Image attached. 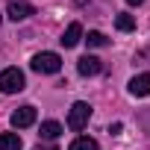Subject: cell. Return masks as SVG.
I'll list each match as a JSON object with an SVG mask.
<instances>
[{
	"label": "cell",
	"instance_id": "6da1fadb",
	"mask_svg": "<svg viewBox=\"0 0 150 150\" xmlns=\"http://www.w3.org/2000/svg\"><path fill=\"white\" fill-rule=\"evenodd\" d=\"M30 65H33V71H38V74H59V71H62V56L44 50V53H35Z\"/></svg>",
	"mask_w": 150,
	"mask_h": 150
},
{
	"label": "cell",
	"instance_id": "7a4b0ae2",
	"mask_svg": "<svg viewBox=\"0 0 150 150\" xmlns=\"http://www.w3.org/2000/svg\"><path fill=\"white\" fill-rule=\"evenodd\" d=\"M0 91H3V94H18V91H24V74H21L18 68L0 71Z\"/></svg>",
	"mask_w": 150,
	"mask_h": 150
},
{
	"label": "cell",
	"instance_id": "3957f363",
	"mask_svg": "<svg viewBox=\"0 0 150 150\" xmlns=\"http://www.w3.org/2000/svg\"><path fill=\"white\" fill-rule=\"evenodd\" d=\"M88 118H91V106L83 103V100H77V103L71 106V112H68V127H71L74 132H80V129L88 124Z\"/></svg>",
	"mask_w": 150,
	"mask_h": 150
},
{
	"label": "cell",
	"instance_id": "277c9868",
	"mask_svg": "<svg viewBox=\"0 0 150 150\" xmlns=\"http://www.w3.org/2000/svg\"><path fill=\"white\" fill-rule=\"evenodd\" d=\"M35 124V106H21L12 112V127L15 129H24V127H33Z\"/></svg>",
	"mask_w": 150,
	"mask_h": 150
},
{
	"label": "cell",
	"instance_id": "5b68a950",
	"mask_svg": "<svg viewBox=\"0 0 150 150\" xmlns=\"http://www.w3.org/2000/svg\"><path fill=\"white\" fill-rule=\"evenodd\" d=\"M77 71H80V77H97V74L103 71V62L97 56H83L77 62Z\"/></svg>",
	"mask_w": 150,
	"mask_h": 150
},
{
	"label": "cell",
	"instance_id": "8992f818",
	"mask_svg": "<svg viewBox=\"0 0 150 150\" xmlns=\"http://www.w3.org/2000/svg\"><path fill=\"white\" fill-rule=\"evenodd\" d=\"M6 15H9L12 21H24V18L35 15V9L27 3V0H12V3H9V9H6Z\"/></svg>",
	"mask_w": 150,
	"mask_h": 150
},
{
	"label": "cell",
	"instance_id": "52a82bcc",
	"mask_svg": "<svg viewBox=\"0 0 150 150\" xmlns=\"http://www.w3.org/2000/svg\"><path fill=\"white\" fill-rule=\"evenodd\" d=\"M129 94L132 97H147L150 94V74H138L129 80Z\"/></svg>",
	"mask_w": 150,
	"mask_h": 150
},
{
	"label": "cell",
	"instance_id": "ba28073f",
	"mask_svg": "<svg viewBox=\"0 0 150 150\" xmlns=\"http://www.w3.org/2000/svg\"><path fill=\"white\" fill-rule=\"evenodd\" d=\"M80 38H83V27L77 24V21H74V24H68V30L62 33V47H77L80 44Z\"/></svg>",
	"mask_w": 150,
	"mask_h": 150
},
{
	"label": "cell",
	"instance_id": "9c48e42d",
	"mask_svg": "<svg viewBox=\"0 0 150 150\" xmlns=\"http://www.w3.org/2000/svg\"><path fill=\"white\" fill-rule=\"evenodd\" d=\"M0 150H21V135L18 132H3L0 135Z\"/></svg>",
	"mask_w": 150,
	"mask_h": 150
},
{
	"label": "cell",
	"instance_id": "30bf717a",
	"mask_svg": "<svg viewBox=\"0 0 150 150\" xmlns=\"http://www.w3.org/2000/svg\"><path fill=\"white\" fill-rule=\"evenodd\" d=\"M59 135H62V124H56V121H44V124H41V138L53 141V138H59Z\"/></svg>",
	"mask_w": 150,
	"mask_h": 150
},
{
	"label": "cell",
	"instance_id": "8fae6325",
	"mask_svg": "<svg viewBox=\"0 0 150 150\" xmlns=\"http://www.w3.org/2000/svg\"><path fill=\"white\" fill-rule=\"evenodd\" d=\"M68 150H97V141L88 138V135H80V138H74Z\"/></svg>",
	"mask_w": 150,
	"mask_h": 150
},
{
	"label": "cell",
	"instance_id": "7c38bea8",
	"mask_svg": "<svg viewBox=\"0 0 150 150\" xmlns=\"http://www.w3.org/2000/svg\"><path fill=\"white\" fill-rule=\"evenodd\" d=\"M115 27H118L121 33H132V30H135V18L127 15V12H121V15L115 18Z\"/></svg>",
	"mask_w": 150,
	"mask_h": 150
},
{
	"label": "cell",
	"instance_id": "4fadbf2b",
	"mask_svg": "<svg viewBox=\"0 0 150 150\" xmlns=\"http://www.w3.org/2000/svg\"><path fill=\"white\" fill-rule=\"evenodd\" d=\"M86 41H88V47H106V44H109V38H106L103 33H97V30H91V33L86 35Z\"/></svg>",
	"mask_w": 150,
	"mask_h": 150
},
{
	"label": "cell",
	"instance_id": "5bb4252c",
	"mask_svg": "<svg viewBox=\"0 0 150 150\" xmlns=\"http://www.w3.org/2000/svg\"><path fill=\"white\" fill-rule=\"evenodd\" d=\"M121 129H124V124H121V121H115V124H109V132H112V135H118Z\"/></svg>",
	"mask_w": 150,
	"mask_h": 150
},
{
	"label": "cell",
	"instance_id": "9a60e30c",
	"mask_svg": "<svg viewBox=\"0 0 150 150\" xmlns=\"http://www.w3.org/2000/svg\"><path fill=\"white\" fill-rule=\"evenodd\" d=\"M35 150H56V147H53V144H38Z\"/></svg>",
	"mask_w": 150,
	"mask_h": 150
},
{
	"label": "cell",
	"instance_id": "2e32d148",
	"mask_svg": "<svg viewBox=\"0 0 150 150\" xmlns=\"http://www.w3.org/2000/svg\"><path fill=\"white\" fill-rule=\"evenodd\" d=\"M127 3H129V6H141V3H144V0H127Z\"/></svg>",
	"mask_w": 150,
	"mask_h": 150
},
{
	"label": "cell",
	"instance_id": "e0dca14e",
	"mask_svg": "<svg viewBox=\"0 0 150 150\" xmlns=\"http://www.w3.org/2000/svg\"><path fill=\"white\" fill-rule=\"evenodd\" d=\"M9 3H12V0H9Z\"/></svg>",
	"mask_w": 150,
	"mask_h": 150
}]
</instances>
